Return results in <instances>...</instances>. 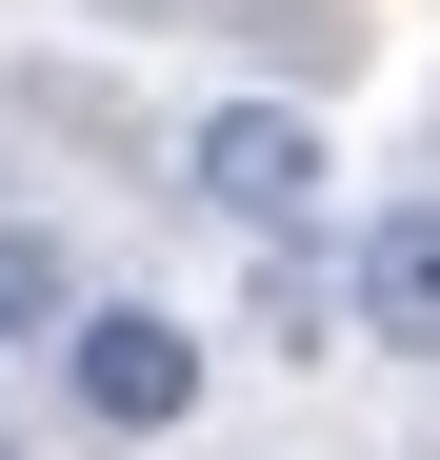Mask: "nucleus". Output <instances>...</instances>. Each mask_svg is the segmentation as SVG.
<instances>
[{
	"instance_id": "obj_2",
	"label": "nucleus",
	"mask_w": 440,
	"mask_h": 460,
	"mask_svg": "<svg viewBox=\"0 0 440 460\" xmlns=\"http://www.w3.org/2000/svg\"><path fill=\"white\" fill-rule=\"evenodd\" d=\"M200 200L241 220V241H301V200H321V140L280 120V101H220V120H200Z\"/></svg>"
},
{
	"instance_id": "obj_4",
	"label": "nucleus",
	"mask_w": 440,
	"mask_h": 460,
	"mask_svg": "<svg viewBox=\"0 0 440 460\" xmlns=\"http://www.w3.org/2000/svg\"><path fill=\"white\" fill-rule=\"evenodd\" d=\"M60 321H81V261L40 220H0V341H60Z\"/></svg>"
},
{
	"instance_id": "obj_1",
	"label": "nucleus",
	"mask_w": 440,
	"mask_h": 460,
	"mask_svg": "<svg viewBox=\"0 0 440 460\" xmlns=\"http://www.w3.org/2000/svg\"><path fill=\"white\" fill-rule=\"evenodd\" d=\"M60 401H81V440H180L200 420V321L81 300V321H60Z\"/></svg>"
},
{
	"instance_id": "obj_5",
	"label": "nucleus",
	"mask_w": 440,
	"mask_h": 460,
	"mask_svg": "<svg viewBox=\"0 0 440 460\" xmlns=\"http://www.w3.org/2000/svg\"><path fill=\"white\" fill-rule=\"evenodd\" d=\"M0 460H21V440H0Z\"/></svg>"
},
{
	"instance_id": "obj_3",
	"label": "nucleus",
	"mask_w": 440,
	"mask_h": 460,
	"mask_svg": "<svg viewBox=\"0 0 440 460\" xmlns=\"http://www.w3.org/2000/svg\"><path fill=\"white\" fill-rule=\"evenodd\" d=\"M340 300H360V341H400V360H440V200H381V220H360V261H340Z\"/></svg>"
}]
</instances>
